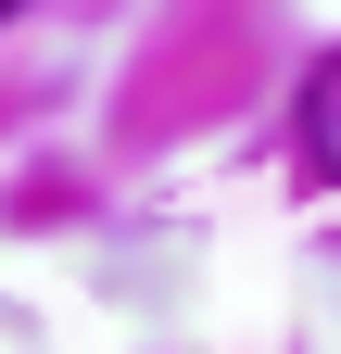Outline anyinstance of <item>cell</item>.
Masks as SVG:
<instances>
[{
    "label": "cell",
    "instance_id": "1",
    "mask_svg": "<svg viewBox=\"0 0 341 354\" xmlns=\"http://www.w3.org/2000/svg\"><path fill=\"white\" fill-rule=\"evenodd\" d=\"M304 152H316V165L341 177V51H329V64L304 76Z\"/></svg>",
    "mask_w": 341,
    "mask_h": 354
},
{
    "label": "cell",
    "instance_id": "2",
    "mask_svg": "<svg viewBox=\"0 0 341 354\" xmlns=\"http://www.w3.org/2000/svg\"><path fill=\"white\" fill-rule=\"evenodd\" d=\"M0 13H13V0H0Z\"/></svg>",
    "mask_w": 341,
    "mask_h": 354
}]
</instances>
